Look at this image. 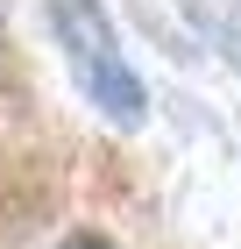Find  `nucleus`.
<instances>
[{"label": "nucleus", "instance_id": "f257e3e1", "mask_svg": "<svg viewBox=\"0 0 241 249\" xmlns=\"http://www.w3.org/2000/svg\"><path fill=\"white\" fill-rule=\"evenodd\" d=\"M50 29H57V43H64L71 78L85 86V100H93L107 121L135 128V121L149 114V93H142V78H135V64L121 57V36H113L107 7H99V0H50Z\"/></svg>", "mask_w": 241, "mask_h": 249}, {"label": "nucleus", "instance_id": "f03ea898", "mask_svg": "<svg viewBox=\"0 0 241 249\" xmlns=\"http://www.w3.org/2000/svg\"><path fill=\"white\" fill-rule=\"evenodd\" d=\"M57 249H113V242H99V235H71V242H57Z\"/></svg>", "mask_w": 241, "mask_h": 249}]
</instances>
